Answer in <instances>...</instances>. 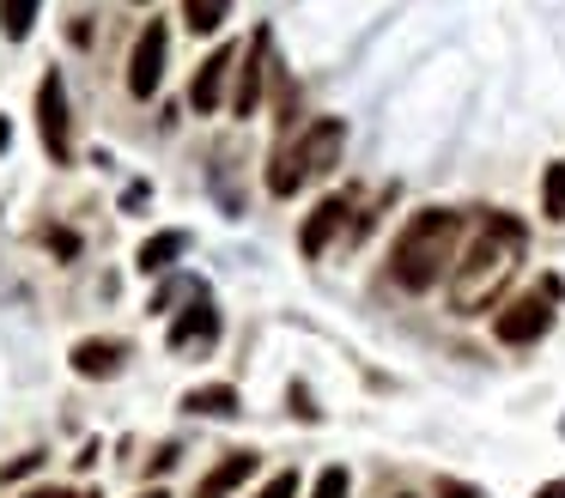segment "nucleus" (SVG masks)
Returning a JSON list of instances; mask_svg holds the SVG:
<instances>
[{
	"instance_id": "nucleus-23",
	"label": "nucleus",
	"mask_w": 565,
	"mask_h": 498,
	"mask_svg": "<svg viewBox=\"0 0 565 498\" xmlns=\"http://www.w3.org/2000/svg\"><path fill=\"white\" fill-rule=\"evenodd\" d=\"M38 462H43V456H19V462H13V468L0 474V480H19V474H31V468H38Z\"/></svg>"
},
{
	"instance_id": "nucleus-21",
	"label": "nucleus",
	"mask_w": 565,
	"mask_h": 498,
	"mask_svg": "<svg viewBox=\"0 0 565 498\" xmlns=\"http://www.w3.org/2000/svg\"><path fill=\"white\" fill-rule=\"evenodd\" d=\"M147 194H152L147 182H128V189H122V206H147Z\"/></svg>"
},
{
	"instance_id": "nucleus-18",
	"label": "nucleus",
	"mask_w": 565,
	"mask_h": 498,
	"mask_svg": "<svg viewBox=\"0 0 565 498\" xmlns=\"http://www.w3.org/2000/svg\"><path fill=\"white\" fill-rule=\"evenodd\" d=\"M310 498H347V468H322V480Z\"/></svg>"
},
{
	"instance_id": "nucleus-19",
	"label": "nucleus",
	"mask_w": 565,
	"mask_h": 498,
	"mask_svg": "<svg viewBox=\"0 0 565 498\" xmlns=\"http://www.w3.org/2000/svg\"><path fill=\"white\" fill-rule=\"evenodd\" d=\"M256 498H298V474H292V468H286V474H274V480L262 486Z\"/></svg>"
},
{
	"instance_id": "nucleus-4",
	"label": "nucleus",
	"mask_w": 565,
	"mask_h": 498,
	"mask_svg": "<svg viewBox=\"0 0 565 498\" xmlns=\"http://www.w3.org/2000/svg\"><path fill=\"white\" fill-rule=\"evenodd\" d=\"M553 279L541 292H529V298H516V304H504L499 316H492V335L504 340V347H529V340H541L547 335V322H553Z\"/></svg>"
},
{
	"instance_id": "nucleus-14",
	"label": "nucleus",
	"mask_w": 565,
	"mask_h": 498,
	"mask_svg": "<svg viewBox=\"0 0 565 498\" xmlns=\"http://www.w3.org/2000/svg\"><path fill=\"white\" fill-rule=\"evenodd\" d=\"M189 413H207V420H232L237 413V389L232 383H207V389H189L183 395Z\"/></svg>"
},
{
	"instance_id": "nucleus-16",
	"label": "nucleus",
	"mask_w": 565,
	"mask_h": 498,
	"mask_svg": "<svg viewBox=\"0 0 565 498\" xmlns=\"http://www.w3.org/2000/svg\"><path fill=\"white\" fill-rule=\"evenodd\" d=\"M31 19H38V0H0V31L13 36V43L31 36Z\"/></svg>"
},
{
	"instance_id": "nucleus-13",
	"label": "nucleus",
	"mask_w": 565,
	"mask_h": 498,
	"mask_svg": "<svg viewBox=\"0 0 565 498\" xmlns=\"http://www.w3.org/2000/svg\"><path fill=\"white\" fill-rule=\"evenodd\" d=\"M183 250H189V231H159V237H147V243H140L135 267H140V274H164V267H171Z\"/></svg>"
},
{
	"instance_id": "nucleus-27",
	"label": "nucleus",
	"mask_w": 565,
	"mask_h": 498,
	"mask_svg": "<svg viewBox=\"0 0 565 498\" xmlns=\"http://www.w3.org/2000/svg\"><path fill=\"white\" fill-rule=\"evenodd\" d=\"M140 498H171V492H159V486H152V492H140Z\"/></svg>"
},
{
	"instance_id": "nucleus-10",
	"label": "nucleus",
	"mask_w": 565,
	"mask_h": 498,
	"mask_svg": "<svg viewBox=\"0 0 565 498\" xmlns=\"http://www.w3.org/2000/svg\"><path fill=\"white\" fill-rule=\"evenodd\" d=\"M341 225H347V194H329V201H317V213L305 219V237H298V243H305V255H322V250H329V237H334Z\"/></svg>"
},
{
	"instance_id": "nucleus-12",
	"label": "nucleus",
	"mask_w": 565,
	"mask_h": 498,
	"mask_svg": "<svg viewBox=\"0 0 565 498\" xmlns=\"http://www.w3.org/2000/svg\"><path fill=\"white\" fill-rule=\"evenodd\" d=\"M249 474H256V449H232V456H225L207 480H201V498H225L232 486H244Z\"/></svg>"
},
{
	"instance_id": "nucleus-9",
	"label": "nucleus",
	"mask_w": 565,
	"mask_h": 498,
	"mask_svg": "<svg viewBox=\"0 0 565 498\" xmlns=\"http://www.w3.org/2000/svg\"><path fill=\"white\" fill-rule=\"evenodd\" d=\"M213 335H220V310H213V298L201 292V298L189 304V316H177V322H171V347L189 352V347H207Z\"/></svg>"
},
{
	"instance_id": "nucleus-15",
	"label": "nucleus",
	"mask_w": 565,
	"mask_h": 498,
	"mask_svg": "<svg viewBox=\"0 0 565 498\" xmlns=\"http://www.w3.org/2000/svg\"><path fill=\"white\" fill-rule=\"evenodd\" d=\"M225 12H232V0H183V19H189V31H201V36H213L225 24Z\"/></svg>"
},
{
	"instance_id": "nucleus-11",
	"label": "nucleus",
	"mask_w": 565,
	"mask_h": 498,
	"mask_svg": "<svg viewBox=\"0 0 565 498\" xmlns=\"http://www.w3.org/2000/svg\"><path fill=\"white\" fill-rule=\"evenodd\" d=\"M122 359H128L122 340H79V347H74V371L79 377H116V371H122Z\"/></svg>"
},
{
	"instance_id": "nucleus-20",
	"label": "nucleus",
	"mask_w": 565,
	"mask_h": 498,
	"mask_svg": "<svg viewBox=\"0 0 565 498\" xmlns=\"http://www.w3.org/2000/svg\"><path fill=\"white\" fill-rule=\"evenodd\" d=\"M50 243H55V255H79V237H74V231H50Z\"/></svg>"
},
{
	"instance_id": "nucleus-7",
	"label": "nucleus",
	"mask_w": 565,
	"mask_h": 498,
	"mask_svg": "<svg viewBox=\"0 0 565 498\" xmlns=\"http://www.w3.org/2000/svg\"><path fill=\"white\" fill-rule=\"evenodd\" d=\"M237 67V49L232 43H220L207 61L195 67V85H189V104H195V116H207V109H220V97H225V73Z\"/></svg>"
},
{
	"instance_id": "nucleus-22",
	"label": "nucleus",
	"mask_w": 565,
	"mask_h": 498,
	"mask_svg": "<svg viewBox=\"0 0 565 498\" xmlns=\"http://www.w3.org/2000/svg\"><path fill=\"white\" fill-rule=\"evenodd\" d=\"M177 456H183V449H177V444H164V449H159V456H152V474H164V468H171V462H177Z\"/></svg>"
},
{
	"instance_id": "nucleus-8",
	"label": "nucleus",
	"mask_w": 565,
	"mask_h": 498,
	"mask_svg": "<svg viewBox=\"0 0 565 498\" xmlns=\"http://www.w3.org/2000/svg\"><path fill=\"white\" fill-rule=\"evenodd\" d=\"M268 49H274V36H268V31L249 36L244 73H237V92H232V109H237V116H256V104H262V80H268Z\"/></svg>"
},
{
	"instance_id": "nucleus-25",
	"label": "nucleus",
	"mask_w": 565,
	"mask_h": 498,
	"mask_svg": "<svg viewBox=\"0 0 565 498\" xmlns=\"http://www.w3.org/2000/svg\"><path fill=\"white\" fill-rule=\"evenodd\" d=\"M535 498H565V480H547V486H541Z\"/></svg>"
},
{
	"instance_id": "nucleus-1",
	"label": "nucleus",
	"mask_w": 565,
	"mask_h": 498,
	"mask_svg": "<svg viewBox=\"0 0 565 498\" xmlns=\"http://www.w3.org/2000/svg\"><path fill=\"white\" fill-rule=\"evenodd\" d=\"M523 262V225H516L511 213H487L475 225V237H468V250L456 255V279H450V304L462 316L487 310L492 292L511 279V267Z\"/></svg>"
},
{
	"instance_id": "nucleus-3",
	"label": "nucleus",
	"mask_w": 565,
	"mask_h": 498,
	"mask_svg": "<svg viewBox=\"0 0 565 498\" xmlns=\"http://www.w3.org/2000/svg\"><path fill=\"white\" fill-rule=\"evenodd\" d=\"M341 146H347V121H334V116H322V121H310L305 134H298L292 146H280L274 152V165H268V189L280 194H298L310 177H322V170L341 158Z\"/></svg>"
},
{
	"instance_id": "nucleus-26",
	"label": "nucleus",
	"mask_w": 565,
	"mask_h": 498,
	"mask_svg": "<svg viewBox=\"0 0 565 498\" xmlns=\"http://www.w3.org/2000/svg\"><path fill=\"white\" fill-rule=\"evenodd\" d=\"M7 140H13V128H7V116H0V152H7Z\"/></svg>"
},
{
	"instance_id": "nucleus-6",
	"label": "nucleus",
	"mask_w": 565,
	"mask_h": 498,
	"mask_svg": "<svg viewBox=\"0 0 565 498\" xmlns=\"http://www.w3.org/2000/svg\"><path fill=\"white\" fill-rule=\"evenodd\" d=\"M164 55H171V31H164V19H147V31L135 36V55H128V92H135V97L159 92Z\"/></svg>"
},
{
	"instance_id": "nucleus-5",
	"label": "nucleus",
	"mask_w": 565,
	"mask_h": 498,
	"mask_svg": "<svg viewBox=\"0 0 565 498\" xmlns=\"http://www.w3.org/2000/svg\"><path fill=\"white\" fill-rule=\"evenodd\" d=\"M38 128H43V146H50L55 165H67L74 158V128H67V85L62 73H43L38 80Z\"/></svg>"
},
{
	"instance_id": "nucleus-17",
	"label": "nucleus",
	"mask_w": 565,
	"mask_h": 498,
	"mask_svg": "<svg viewBox=\"0 0 565 498\" xmlns=\"http://www.w3.org/2000/svg\"><path fill=\"white\" fill-rule=\"evenodd\" d=\"M541 213L565 219V158H559V165H547V177H541Z\"/></svg>"
},
{
	"instance_id": "nucleus-2",
	"label": "nucleus",
	"mask_w": 565,
	"mask_h": 498,
	"mask_svg": "<svg viewBox=\"0 0 565 498\" xmlns=\"http://www.w3.org/2000/svg\"><path fill=\"white\" fill-rule=\"evenodd\" d=\"M456 237H462V219L456 213H444V206L414 213L402 225V237H395V250H390V279L402 292H431L456 262Z\"/></svg>"
},
{
	"instance_id": "nucleus-24",
	"label": "nucleus",
	"mask_w": 565,
	"mask_h": 498,
	"mask_svg": "<svg viewBox=\"0 0 565 498\" xmlns=\"http://www.w3.org/2000/svg\"><path fill=\"white\" fill-rule=\"evenodd\" d=\"M25 498H79V492H67V486H38V492H25Z\"/></svg>"
}]
</instances>
